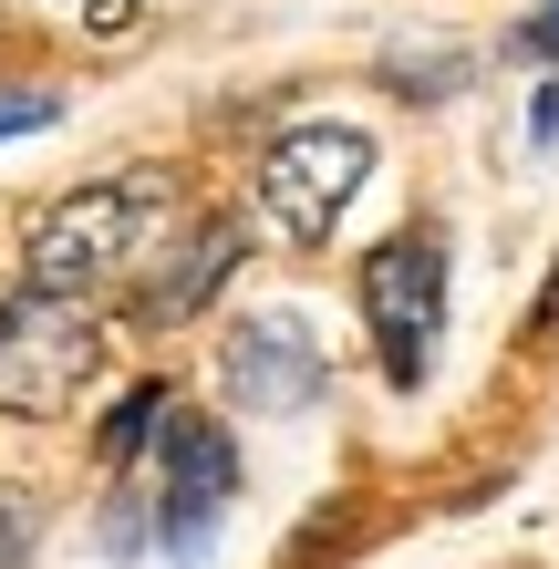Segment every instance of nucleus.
<instances>
[{"instance_id":"4","label":"nucleus","mask_w":559,"mask_h":569,"mask_svg":"<svg viewBox=\"0 0 559 569\" xmlns=\"http://www.w3.org/2000/svg\"><path fill=\"white\" fill-rule=\"evenodd\" d=\"M373 177V136H352V124H290V136H270V156H259V208H270L290 239H332V218L363 197Z\"/></svg>"},{"instance_id":"14","label":"nucleus","mask_w":559,"mask_h":569,"mask_svg":"<svg viewBox=\"0 0 559 569\" xmlns=\"http://www.w3.org/2000/svg\"><path fill=\"white\" fill-rule=\"evenodd\" d=\"M539 331H559V270H549V290H539Z\"/></svg>"},{"instance_id":"1","label":"nucleus","mask_w":559,"mask_h":569,"mask_svg":"<svg viewBox=\"0 0 559 569\" xmlns=\"http://www.w3.org/2000/svg\"><path fill=\"white\" fill-rule=\"evenodd\" d=\"M156 208H167V187L156 177H104V187H73V197H52L42 218H31V249H21V280H42V290H104L136 270V249H156L146 228Z\"/></svg>"},{"instance_id":"7","label":"nucleus","mask_w":559,"mask_h":569,"mask_svg":"<svg viewBox=\"0 0 559 569\" xmlns=\"http://www.w3.org/2000/svg\"><path fill=\"white\" fill-rule=\"evenodd\" d=\"M239 259H249V228L228 218V208H208V218H187L177 239H156V270H136V321L146 331H177V321H197L208 300L239 280Z\"/></svg>"},{"instance_id":"5","label":"nucleus","mask_w":559,"mask_h":569,"mask_svg":"<svg viewBox=\"0 0 559 569\" xmlns=\"http://www.w3.org/2000/svg\"><path fill=\"white\" fill-rule=\"evenodd\" d=\"M156 466H167V487H156V539H167L177 559H197V549L218 539V518H228V487H239V446L218 435V415L167 405V425H156Z\"/></svg>"},{"instance_id":"8","label":"nucleus","mask_w":559,"mask_h":569,"mask_svg":"<svg viewBox=\"0 0 559 569\" xmlns=\"http://www.w3.org/2000/svg\"><path fill=\"white\" fill-rule=\"evenodd\" d=\"M167 405H177V383H136V393H124V405L104 415V435H93V456H104V466H136L146 446H156V425H167Z\"/></svg>"},{"instance_id":"13","label":"nucleus","mask_w":559,"mask_h":569,"mask_svg":"<svg viewBox=\"0 0 559 569\" xmlns=\"http://www.w3.org/2000/svg\"><path fill=\"white\" fill-rule=\"evenodd\" d=\"M529 136H539V146L559 136V83H539V93H529Z\"/></svg>"},{"instance_id":"11","label":"nucleus","mask_w":559,"mask_h":569,"mask_svg":"<svg viewBox=\"0 0 559 569\" xmlns=\"http://www.w3.org/2000/svg\"><path fill=\"white\" fill-rule=\"evenodd\" d=\"M31 124H52V93H0V136H31Z\"/></svg>"},{"instance_id":"12","label":"nucleus","mask_w":559,"mask_h":569,"mask_svg":"<svg viewBox=\"0 0 559 569\" xmlns=\"http://www.w3.org/2000/svg\"><path fill=\"white\" fill-rule=\"evenodd\" d=\"M518 52H529V62H559V0H549L529 31H518Z\"/></svg>"},{"instance_id":"2","label":"nucleus","mask_w":559,"mask_h":569,"mask_svg":"<svg viewBox=\"0 0 559 569\" xmlns=\"http://www.w3.org/2000/svg\"><path fill=\"white\" fill-rule=\"evenodd\" d=\"M93 373H104V321H93L83 290L21 280L11 300H0V415L42 425V415L73 405Z\"/></svg>"},{"instance_id":"6","label":"nucleus","mask_w":559,"mask_h":569,"mask_svg":"<svg viewBox=\"0 0 559 569\" xmlns=\"http://www.w3.org/2000/svg\"><path fill=\"white\" fill-rule=\"evenodd\" d=\"M218 383H228V405H249V415H311L321 383H332V362H321L301 311H259V321L228 331Z\"/></svg>"},{"instance_id":"3","label":"nucleus","mask_w":559,"mask_h":569,"mask_svg":"<svg viewBox=\"0 0 559 569\" xmlns=\"http://www.w3.org/2000/svg\"><path fill=\"white\" fill-rule=\"evenodd\" d=\"M363 331L383 352V383H425L436 373V331H446V239L436 228H393L363 259Z\"/></svg>"},{"instance_id":"10","label":"nucleus","mask_w":559,"mask_h":569,"mask_svg":"<svg viewBox=\"0 0 559 569\" xmlns=\"http://www.w3.org/2000/svg\"><path fill=\"white\" fill-rule=\"evenodd\" d=\"M383 83H393V93H415V104H436V93H456L467 73H456V62H393Z\"/></svg>"},{"instance_id":"9","label":"nucleus","mask_w":559,"mask_h":569,"mask_svg":"<svg viewBox=\"0 0 559 569\" xmlns=\"http://www.w3.org/2000/svg\"><path fill=\"white\" fill-rule=\"evenodd\" d=\"M31 539H42V508H31V487H0V569H31Z\"/></svg>"}]
</instances>
